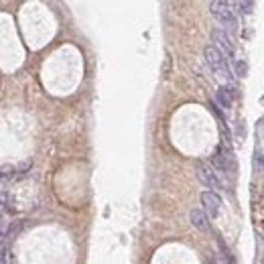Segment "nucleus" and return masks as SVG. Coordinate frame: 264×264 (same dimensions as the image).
I'll return each instance as SVG.
<instances>
[{
    "mask_svg": "<svg viewBox=\"0 0 264 264\" xmlns=\"http://www.w3.org/2000/svg\"><path fill=\"white\" fill-rule=\"evenodd\" d=\"M203 55H205V63L209 65V69L214 71L218 77L222 79H232V69L228 65V59L222 55V53L214 47V45H207L203 49Z\"/></svg>",
    "mask_w": 264,
    "mask_h": 264,
    "instance_id": "nucleus-1",
    "label": "nucleus"
},
{
    "mask_svg": "<svg viewBox=\"0 0 264 264\" xmlns=\"http://www.w3.org/2000/svg\"><path fill=\"white\" fill-rule=\"evenodd\" d=\"M209 11H211V15H214V19H216L220 25H224V27H228V29H236V27H238V21H236V15H234L230 3L216 0V3L209 5Z\"/></svg>",
    "mask_w": 264,
    "mask_h": 264,
    "instance_id": "nucleus-2",
    "label": "nucleus"
},
{
    "mask_svg": "<svg viewBox=\"0 0 264 264\" xmlns=\"http://www.w3.org/2000/svg\"><path fill=\"white\" fill-rule=\"evenodd\" d=\"M211 39H214V47L222 53V55L228 59V57H236V47H234V43H232V39H230V35L224 31V29H214L211 31Z\"/></svg>",
    "mask_w": 264,
    "mask_h": 264,
    "instance_id": "nucleus-3",
    "label": "nucleus"
},
{
    "mask_svg": "<svg viewBox=\"0 0 264 264\" xmlns=\"http://www.w3.org/2000/svg\"><path fill=\"white\" fill-rule=\"evenodd\" d=\"M195 173H197V179H199L205 187H209V189H222V187H224L222 181H220V177H218V173L211 169L209 165L201 163V161L195 165Z\"/></svg>",
    "mask_w": 264,
    "mask_h": 264,
    "instance_id": "nucleus-4",
    "label": "nucleus"
},
{
    "mask_svg": "<svg viewBox=\"0 0 264 264\" xmlns=\"http://www.w3.org/2000/svg\"><path fill=\"white\" fill-rule=\"evenodd\" d=\"M199 199H201V205H203V209H205V216H209V218L220 216V211H222V199H220V195H218L216 191H203Z\"/></svg>",
    "mask_w": 264,
    "mask_h": 264,
    "instance_id": "nucleus-5",
    "label": "nucleus"
},
{
    "mask_svg": "<svg viewBox=\"0 0 264 264\" xmlns=\"http://www.w3.org/2000/svg\"><path fill=\"white\" fill-rule=\"evenodd\" d=\"M232 158H230V154H226L224 152V148H218L216 150V154L211 156V163H214V167H216V171H220V173H232Z\"/></svg>",
    "mask_w": 264,
    "mask_h": 264,
    "instance_id": "nucleus-6",
    "label": "nucleus"
},
{
    "mask_svg": "<svg viewBox=\"0 0 264 264\" xmlns=\"http://www.w3.org/2000/svg\"><path fill=\"white\" fill-rule=\"evenodd\" d=\"M189 222H191V226L197 228L199 232H209V218L205 216L203 209H191Z\"/></svg>",
    "mask_w": 264,
    "mask_h": 264,
    "instance_id": "nucleus-7",
    "label": "nucleus"
},
{
    "mask_svg": "<svg viewBox=\"0 0 264 264\" xmlns=\"http://www.w3.org/2000/svg\"><path fill=\"white\" fill-rule=\"evenodd\" d=\"M216 98L220 102V106L224 110H230L232 108V104H234V96H232V90L226 87V85H220L218 92H216Z\"/></svg>",
    "mask_w": 264,
    "mask_h": 264,
    "instance_id": "nucleus-8",
    "label": "nucleus"
},
{
    "mask_svg": "<svg viewBox=\"0 0 264 264\" xmlns=\"http://www.w3.org/2000/svg\"><path fill=\"white\" fill-rule=\"evenodd\" d=\"M21 230H23V222H13V224L9 226V230H7V240H5V242L11 244V242L17 238V234H19Z\"/></svg>",
    "mask_w": 264,
    "mask_h": 264,
    "instance_id": "nucleus-9",
    "label": "nucleus"
},
{
    "mask_svg": "<svg viewBox=\"0 0 264 264\" xmlns=\"http://www.w3.org/2000/svg\"><path fill=\"white\" fill-rule=\"evenodd\" d=\"M236 71H238V75H240V77H244V75H246L248 67H246V61H244V59H236Z\"/></svg>",
    "mask_w": 264,
    "mask_h": 264,
    "instance_id": "nucleus-10",
    "label": "nucleus"
},
{
    "mask_svg": "<svg viewBox=\"0 0 264 264\" xmlns=\"http://www.w3.org/2000/svg\"><path fill=\"white\" fill-rule=\"evenodd\" d=\"M236 7H238L244 15H250V13H252V9H254V5H252V3H236Z\"/></svg>",
    "mask_w": 264,
    "mask_h": 264,
    "instance_id": "nucleus-11",
    "label": "nucleus"
},
{
    "mask_svg": "<svg viewBox=\"0 0 264 264\" xmlns=\"http://www.w3.org/2000/svg\"><path fill=\"white\" fill-rule=\"evenodd\" d=\"M5 240H7V222L0 218V246H3Z\"/></svg>",
    "mask_w": 264,
    "mask_h": 264,
    "instance_id": "nucleus-12",
    "label": "nucleus"
},
{
    "mask_svg": "<svg viewBox=\"0 0 264 264\" xmlns=\"http://www.w3.org/2000/svg\"><path fill=\"white\" fill-rule=\"evenodd\" d=\"M207 264H220V262H218V260H214V258H209V260H207Z\"/></svg>",
    "mask_w": 264,
    "mask_h": 264,
    "instance_id": "nucleus-13",
    "label": "nucleus"
}]
</instances>
